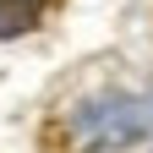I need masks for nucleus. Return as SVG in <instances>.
Masks as SVG:
<instances>
[{
	"mask_svg": "<svg viewBox=\"0 0 153 153\" xmlns=\"http://www.w3.org/2000/svg\"><path fill=\"white\" fill-rule=\"evenodd\" d=\"M49 0H0V38H16L38 22V11H44Z\"/></svg>",
	"mask_w": 153,
	"mask_h": 153,
	"instance_id": "1",
	"label": "nucleus"
}]
</instances>
